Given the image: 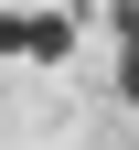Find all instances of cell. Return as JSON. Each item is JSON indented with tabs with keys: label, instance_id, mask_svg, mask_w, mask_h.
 <instances>
[{
	"label": "cell",
	"instance_id": "cell-1",
	"mask_svg": "<svg viewBox=\"0 0 139 150\" xmlns=\"http://www.w3.org/2000/svg\"><path fill=\"white\" fill-rule=\"evenodd\" d=\"M0 54L64 64V54H75V22H64V11H43V0H32V11H0Z\"/></svg>",
	"mask_w": 139,
	"mask_h": 150
},
{
	"label": "cell",
	"instance_id": "cell-2",
	"mask_svg": "<svg viewBox=\"0 0 139 150\" xmlns=\"http://www.w3.org/2000/svg\"><path fill=\"white\" fill-rule=\"evenodd\" d=\"M118 86H128V107H139V64H118Z\"/></svg>",
	"mask_w": 139,
	"mask_h": 150
}]
</instances>
